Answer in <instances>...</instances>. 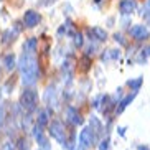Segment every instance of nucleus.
<instances>
[{"label":"nucleus","instance_id":"nucleus-15","mask_svg":"<svg viewBox=\"0 0 150 150\" xmlns=\"http://www.w3.org/2000/svg\"><path fill=\"white\" fill-rule=\"evenodd\" d=\"M137 96V93H132V94H127V96L124 97L122 101L119 102V107H115V114H120V112H124V109L130 104V102L134 101V97Z\"/></svg>","mask_w":150,"mask_h":150},{"label":"nucleus","instance_id":"nucleus-16","mask_svg":"<svg viewBox=\"0 0 150 150\" xmlns=\"http://www.w3.org/2000/svg\"><path fill=\"white\" fill-rule=\"evenodd\" d=\"M18 35V31L15 30H12V28H8V30H5L4 33H2V45H8V43H12V41H15V36Z\"/></svg>","mask_w":150,"mask_h":150},{"label":"nucleus","instance_id":"nucleus-3","mask_svg":"<svg viewBox=\"0 0 150 150\" xmlns=\"http://www.w3.org/2000/svg\"><path fill=\"white\" fill-rule=\"evenodd\" d=\"M48 132H50V135H51V139H54L58 144H61V145L66 144L68 130H66V127H64V124H63L61 120H53V122L50 124Z\"/></svg>","mask_w":150,"mask_h":150},{"label":"nucleus","instance_id":"nucleus-12","mask_svg":"<svg viewBox=\"0 0 150 150\" xmlns=\"http://www.w3.org/2000/svg\"><path fill=\"white\" fill-rule=\"evenodd\" d=\"M91 64H93V61H91V56H86V54H83V56L78 59V68H79L81 73H88V71L91 69Z\"/></svg>","mask_w":150,"mask_h":150},{"label":"nucleus","instance_id":"nucleus-20","mask_svg":"<svg viewBox=\"0 0 150 150\" xmlns=\"http://www.w3.org/2000/svg\"><path fill=\"white\" fill-rule=\"evenodd\" d=\"M45 101L48 102H53L56 104V91H54V86H48L46 88V93H45Z\"/></svg>","mask_w":150,"mask_h":150},{"label":"nucleus","instance_id":"nucleus-2","mask_svg":"<svg viewBox=\"0 0 150 150\" xmlns=\"http://www.w3.org/2000/svg\"><path fill=\"white\" fill-rule=\"evenodd\" d=\"M20 107L23 110H27L28 114L33 112L38 107V93L35 89H31V88L23 89V93L20 94Z\"/></svg>","mask_w":150,"mask_h":150},{"label":"nucleus","instance_id":"nucleus-30","mask_svg":"<svg viewBox=\"0 0 150 150\" xmlns=\"http://www.w3.org/2000/svg\"><path fill=\"white\" fill-rule=\"evenodd\" d=\"M137 150H150V149L147 145H139V147H137Z\"/></svg>","mask_w":150,"mask_h":150},{"label":"nucleus","instance_id":"nucleus-33","mask_svg":"<svg viewBox=\"0 0 150 150\" xmlns=\"http://www.w3.org/2000/svg\"><path fill=\"white\" fill-rule=\"evenodd\" d=\"M94 2H96V4H99V2H101V0H94Z\"/></svg>","mask_w":150,"mask_h":150},{"label":"nucleus","instance_id":"nucleus-7","mask_svg":"<svg viewBox=\"0 0 150 150\" xmlns=\"http://www.w3.org/2000/svg\"><path fill=\"white\" fill-rule=\"evenodd\" d=\"M66 120L71 124V125H83L84 119H83V115L78 112V109L73 106H68L66 107Z\"/></svg>","mask_w":150,"mask_h":150},{"label":"nucleus","instance_id":"nucleus-17","mask_svg":"<svg viewBox=\"0 0 150 150\" xmlns=\"http://www.w3.org/2000/svg\"><path fill=\"white\" fill-rule=\"evenodd\" d=\"M58 33H59V35H61V33H64V35L74 36L78 31H76V28H74V25H73V22H71V20H66V22H64V25L59 28V31H58Z\"/></svg>","mask_w":150,"mask_h":150},{"label":"nucleus","instance_id":"nucleus-6","mask_svg":"<svg viewBox=\"0 0 150 150\" xmlns=\"http://www.w3.org/2000/svg\"><path fill=\"white\" fill-rule=\"evenodd\" d=\"M129 35L132 36L134 40L137 41H142V40H147L150 38V31L145 25H134V27L129 28Z\"/></svg>","mask_w":150,"mask_h":150},{"label":"nucleus","instance_id":"nucleus-9","mask_svg":"<svg viewBox=\"0 0 150 150\" xmlns=\"http://www.w3.org/2000/svg\"><path fill=\"white\" fill-rule=\"evenodd\" d=\"M135 8H137V2L135 0H120L119 12L122 15H130Z\"/></svg>","mask_w":150,"mask_h":150},{"label":"nucleus","instance_id":"nucleus-27","mask_svg":"<svg viewBox=\"0 0 150 150\" xmlns=\"http://www.w3.org/2000/svg\"><path fill=\"white\" fill-rule=\"evenodd\" d=\"M4 122H5V109H4L2 106H0V129H2Z\"/></svg>","mask_w":150,"mask_h":150},{"label":"nucleus","instance_id":"nucleus-11","mask_svg":"<svg viewBox=\"0 0 150 150\" xmlns=\"http://www.w3.org/2000/svg\"><path fill=\"white\" fill-rule=\"evenodd\" d=\"M4 66L7 71H12L15 66H18V63H17V58H15L13 53H7L4 54Z\"/></svg>","mask_w":150,"mask_h":150},{"label":"nucleus","instance_id":"nucleus-24","mask_svg":"<svg viewBox=\"0 0 150 150\" xmlns=\"http://www.w3.org/2000/svg\"><path fill=\"white\" fill-rule=\"evenodd\" d=\"M140 15H142L144 18H150V0H147V2H145V5L142 7Z\"/></svg>","mask_w":150,"mask_h":150},{"label":"nucleus","instance_id":"nucleus-18","mask_svg":"<svg viewBox=\"0 0 150 150\" xmlns=\"http://www.w3.org/2000/svg\"><path fill=\"white\" fill-rule=\"evenodd\" d=\"M102 58V61H107V59H119L120 58V50H107L106 53H102L101 54Z\"/></svg>","mask_w":150,"mask_h":150},{"label":"nucleus","instance_id":"nucleus-23","mask_svg":"<svg viewBox=\"0 0 150 150\" xmlns=\"http://www.w3.org/2000/svg\"><path fill=\"white\" fill-rule=\"evenodd\" d=\"M99 150H110V139L106 137L99 142Z\"/></svg>","mask_w":150,"mask_h":150},{"label":"nucleus","instance_id":"nucleus-22","mask_svg":"<svg viewBox=\"0 0 150 150\" xmlns=\"http://www.w3.org/2000/svg\"><path fill=\"white\" fill-rule=\"evenodd\" d=\"M73 41H74V46H76V48H81V46L84 45L83 33H81V31H78V33H76L74 36H73Z\"/></svg>","mask_w":150,"mask_h":150},{"label":"nucleus","instance_id":"nucleus-28","mask_svg":"<svg viewBox=\"0 0 150 150\" xmlns=\"http://www.w3.org/2000/svg\"><path fill=\"white\" fill-rule=\"evenodd\" d=\"M2 150H15V145L12 142H5L4 145H2Z\"/></svg>","mask_w":150,"mask_h":150},{"label":"nucleus","instance_id":"nucleus-31","mask_svg":"<svg viewBox=\"0 0 150 150\" xmlns=\"http://www.w3.org/2000/svg\"><path fill=\"white\" fill-rule=\"evenodd\" d=\"M144 51H145L147 56H150V46H147V48H144Z\"/></svg>","mask_w":150,"mask_h":150},{"label":"nucleus","instance_id":"nucleus-1","mask_svg":"<svg viewBox=\"0 0 150 150\" xmlns=\"http://www.w3.org/2000/svg\"><path fill=\"white\" fill-rule=\"evenodd\" d=\"M18 69L22 74L23 86H27V88L33 86L40 79V66H38V59H36L35 54L23 51L20 59H18Z\"/></svg>","mask_w":150,"mask_h":150},{"label":"nucleus","instance_id":"nucleus-29","mask_svg":"<svg viewBox=\"0 0 150 150\" xmlns=\"http://www.w3.org/2000/svg\"><path fill=\"white\" fill-rule=\"evenodd\" d=\"M117 130H119V135H125V127H119V129H117Z\"/></svg>","mask_w":150,"mask_h":150},{"label":"nucleus","instance_id":"nucleus-19","mask_svg":"<svg viewBox=\"0 0 150 150\" xmlns=\"http://www.w3.org/2000/svg\"><path fill=\"white\" fill-rule=\"evenodd\" d=\"M142 83H144V78L139 76V78H135V79H129L127 81V86L132 89V93H137V91L142 88Z\"/></svg>","mask_w":150,"mask_h":150},{"label":"nucleus","instance_id":"nucleus-35","mask_svg":"<svg viewBox=\"0 0 150 150\" xmlns=\"http://www.w3.org/2000/svg\"><path fill=\"white\" fill-rule=\"evenodd\" d=\"M0 97H2V89H0Z\"/></svg>","mask_w":150,"mask_h":150},{"label":"nucleus","instance_id":"nucleus-14","mask_svg":"<svg viewBox=\"0 0 150 150\" xmlns=\"http://www.w3.org/2000/svg\"><path fill=\"white\" fill-rule=\"evenodd\" d=\"M36 48H38V40H36V38H28V40L23 43V51H25V53L35 54Z\"/></svg>","mask_w":150,"mask_h":150},{"label":"nucleus","instance_id":"nucleus-26","mask_svg":"<svg viewBox=\"0 0 150 150\" xmlns=\"http://www.w3.org/2000/svg\"><path fill=\"white\" fill-rule=\"evenodd\" d=\"M114 40L117 41V43H120V45H127V41L124 40V36L120 35V33H115V35H114Z\"/></svg>","mask_w":150,"mask_h":150},{"label":"nucleus","instance_id":"nucleus-4","mask_svg":"<svg viewBox=\"0 0 150 150\" xmlns=\"http://www.w3.org/2000/svg\"><path fill=\"white\" fill-rule=\"evenodd\" d=\"M96 142H97V135H96V132H94L89 125H88V127H84L83 130L79 132V145L81 147L89 149V147L94 145Z\"/></svg>","mask_w":150,"mask_h":150},{"label":"nucleus","instance_id":"nucleus-13","mask_svg":"<svg viewBox=\"0 0 150 150\" xmlns=\"http://www.w3.org/2000/svg\"><path fill=\"white\" fill-rule=\"evenodd\" d=\"M89 127L93 129L94 132H96V135H97V139L102 135V130H104V127H102V124H101V120L97 119L96 115H91V120H89Z\"/></svg>","mask_w":150,"mask_h":150},{"label":"nucleus","instance_id":"nucleus-21","mask_svg":"<svg viewBox=\"0 0 150 150\" xmlns=\"http://www.w3.org/2000/svg\"><path fill=\"white\" fill-rule=\"evenodd\" d=\"M17 149L18 150H28V149H30V144H28V140L25 139V137H20V139H18Z\"/></svg>","mask_w":150,"mask_h":150},{"label":"nucleus","instance_id":"nucleus-32","mask_svg":"<svg viewBox=\"0 0 150 150\" xmlns=\"http://www.w3.org/2000/svg\"><path fill=\"white\" fill-rule=\"evenodd\" d=\"M74 150H86V149H84V147H81V145H79V147H76Z\"/></svg>","mask_w":150,"mask_h":150},{"label":"nucleus","instance_id":"nucleus-5","mask_svg":"<svg viewBox=\"0 0 150 150\" xmlns=\"http://www.w3.org/2000/svg\"><path fill=\"white\" fill-rule=\"evenodd\" d=\"M31 134H33L35 140L38 142V145H40L43 150H51L48 139H46V135H45V132H43V127H40L38 124H35V125L31 127Z\"/></svg>","mask_w":150,"mask_h":150},{"label":"nucleus","instance_id":"nucleus-34","mask_svg":"<svg viewBox=\"0 0 150 150\" xmlns=\"http://www.w3.org/2000/svg\"><path fill=\"white\" fill-rule=\"evenodd\" d=\"M0 78H2V69H0Z\"/></svg>","mask_w":150,"mask_h":150},{"label":"nucleus","instance_id":"nucleus-25","mask_svg":"<svg viewBox=\"0 0 150 150\" xmlns=\"http://www.w3.org/2000/svg\"><path fill=\"white\" fill-rule=\"evenodd\" d=\"M104 96H106V94H99V96H97L96 99L93 101V106L96 107V109H99V107H101V102L104 101Z\"/></svg>","mask_w":150,"mask_h":150},{"label":"nucleus","instance_id":"nucleus-8","mask_svg":"<svg viewBox=\"0 0 150 150\" xmlns=\"http://www.w3.org/2000/svg\"><path fill=\"white\" fill-rule=\"evenodd\" d=\"M40 23V13L35 12V10H27L25 15H23V25L28 28H33Z\"/></svg>","mask_w":150,"mask_h":150},{"label":"nucleus","instance_id":"nucleus-10","mask_svg":"<svg viewBox=\"0 0 150 150\" xmlns=\"http://www.w3.org/2000/svg\"><path fill=\"white\" fill-rule=\"evenodd\" d=\"M53 114V110L51 109H41L38 110V115H36V124L40 125V127H46L50 124V115Z\"/></svg>","mask_w":150,"mask_h":150}]
</instances>
